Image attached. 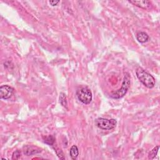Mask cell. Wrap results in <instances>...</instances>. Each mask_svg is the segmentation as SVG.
Wrapping results in <instances>:
<instances>
[{"label":"cell","mask_w":160,"mask_h":160,"mask_svg":"<svg viewBox=\"0 0 160 160\" xmlns=\"http://www.w3.org/2000/svg\"><path fill=\"white\" fill-rule=\"evenodd\" d=\"M136 74L137 78L148 88H153L155 86L156 82L154 77L141 68L139 67L136 70Z\"/></svg>","instance_id":"6da1fadb"},{"label":"cell","mask_w":160,"mask_h":160,"mask_svg":"<svg viewBox=\"0 0 160 160\" xmlns=\"http://www.w3.org/2000/svg\"><path fill=\"white\" fill-rule=\"evenodd\" d=\"M76 96L78 100L85 104H90L93 99L92 93L87 87L80 88L76 91Z\"/></svg>","instance_id":"7a4b0ae2"},{"label":"cell","mask_w":160,"mask_h":160,"mask_svg":"<svg viewBox=\"0 0 160 160\" xmlns=\"http://www.w3.org/2000/svg\"><path fill=\"white\" fill-rule=\"evenodd\" d=\"M130 86V76L128 73H126L124 77V80L121 86V89L117 91L112 93L111 97L114 99H119L125 96L126 92L128 91Z\"/></svg>","instance_id":"3957f363"},{"label":"cell","mask_w":160,"mask_h":160,"mask_svg":"<svg viewBox=\"0 0 160 160\" xmlns=\"http://www.w3.org/2000/svg\"><path fill=\"white\" fill-rule=\"evenodd\" d=\"M95 123L99 128L104 130H110L115 128L117 124V121L114 119H105L99 118L96 119Z\"/></svg>","instance_id":"277c9868"},{"label":"cell","mask_w":160,"mask_h":160,"mask_svg":"<svg viewBox=\"0 0 160 160\" xmlns=\"http://www.w3.org/2000/svg\"><path fill=\"white\" fill-rule=\"evenodd\" d=\"M14 90L8 85H3L0 88V98L4 100L10 98L13 95Z\"/></svg>","instance_id":"5b68a950"},{"label":"cell","mask_w":160,"mask_h":160,"mask_svg":"<svg viewBox=\"0 0 160 160\" xmlns=\"http://www.w3.org/2000/svg\"><path fill=\"white\" fill-rule=\"evenodd\" d=\"M23 153L26 156H31L33 154L40 153L42 151L41 149L37 146H32V145H26L23 147Z\"/></svg>","instance_id":"8992f818"},{"label":"cell","mask_w":160,"mask_h":160,"mask_svg":"<svg viewBox=\"0 0 160 160\" xmlns=\"http://www.w3.org/2000/svg\"><path fill=\"white\" fill-rule=\"evenodd\" d=\"M129 2L143 9L150 8L151 5V3L147 0H130Z\"/></svg>","instance_id":"52a82bcc"},{"label":"cell","mask_w":160,"mask_h":160,"mask_svg":"<svg viewBox=\"0 0 160 160\" xmlns=\"http://www.w3.org/2000/svg\"><path fill=\"white\" fill-rule=\"evenodd\" d=\"M136 39L140 43H146L149 40V36L145 32H140L136 35Z\"/></svg>","instance_id":"ba28073f"},{"label":"cell","mask_w":160,"mask_h":160,"mask_svg":"<svg viewBox=\"0 0 160 160\" xmlns=\"http://www.w3.org/2000/svg\"><path fill=\"white\" fill-rule=\"evenodd\" d=\"M70 154L71 158L73 159H76L79 155V151L78 148L76 145H73L71 148L70 151Z\"/></svg>","instance_id":"9c48e42d"},{"label":"cell","mask_w":160,"mask_h":160,"mask_svg":"<svg viewBox=\"0 0 160 160\" xmlns=\"http://www.w3.org/2000/svg\"><path fill=\"white\" fill-rule=\"evenodd\" d=\"M59 102L62 105L67 108V99L66 95L64 93H61L59 95Z\"/></svg>","instance_id":"30bf717a"},{"label":"cell","mask_w":160,"mask_h":160,"mask_svg":"<svg viewBox=\"0 0 160 160\" xmlns=\"http://www.w3.org/2000/svg\"><path fill=\"white\" fill-rule=\"evenodd\" d=\"M159 148V146H157L155 148H154L153 150L150 153H149L148 158L150 159H153L154 158H155V156L157 155Z\"/></svg>","instance_id":"8fae6325"},{"label":"cell","mask_w":160,"mask_h":160,"mask_svg":"<svg viewBox=\"0 0 160 160\" xmlns=\"http://www.w3.org/2000/svg\"><path fill=\"white\" fill-rule=\"evenodd\" d=\"M44 142L49 145H53L55 142V138L54 136L51 135H49L45 136V138H44Z\"/></svg>","instance_id":"7c38bea8"},{"label":"cell","mask_w":160,"mask_h":160,"mask_svg":"<svg viewBox=\"0 0 160 160\" xmlns=\"http://www.w3.org/2000/svg\"><path fill=\"white\" fill-rule=\"evenodd\" d=\"M54 151L56 152L57 156H58V158L61 159H65V157L64 155L63 152L62 151V150H60L59 148H54Z\"/></svg>","instance_id":"4fadbf2b"},{"label":"cell","mask_w":160,"mask_h":160,"mask_svg":"<svg viewBox=\"0 0 160 160\" xmlns=\"http://www.w3.org/2000/svg\"><path fill=\"white\" fill-rule=\"evenodd\" d=\"M21 156V151L20 150H16L15 151L13 152V155H12V159L13 160H16L18 159Z\"/></svg>","instance_id":"5bb4252c"},{"label":"cell","mask_w":160,"mask_h":160,"mask_svg":"<svg viewBox=\"0 0 160 160\" xmlns=\"http://www.w3.org/2000/svg\"><path fill=\"white\" fill-rule=\"evenodd\" d=\"M59 3V1H49V4H50L53 7L56 6L57 4Z\"/></svg>","instance_id":"9a60e30c"}]
</instances>
